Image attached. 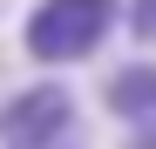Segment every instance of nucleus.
<instances>
[{
    "label": "nucleus",
    "instance_id": "nucleus-1",
    "mask_svg": "<svg viewBox=\"0 0 156 149\" xmlns=\"http://www.w3.org/2000/svg\"><path fill=\"white\" fill-rule=\"evenodd\" d=\"M115 20H122V0H41L20 27V41L41 68H68V61H88L115 34Z\"/></svg>",
    "mask_w": 156,
    "mask_h": 149
},
{
    "label": "nucleus",
    "instance_id": "nucleus-2",
    "mask_svg": "<svg viewBox=\"0 0 156 149\" xmlns=\"http://www.w3.org/2000/svg\"><path fill=\"white\" fill-rule=\"evenodd\" d=\"M75 95L61 81H34V88H14L0 102V149H61L75 136Z\"/></svg>",
    "mask_w": 156,
    "mask_h": 149
},
{
    "label": "nucleus",
    "instance_id": "nucleus-5",
    "mask_svg": "<svg viewBox=\"0 0 156 149\" xmlns=\"http://www.w3.org/2000/svg\"><path fill=\"white\" fill-rule=\"evenodd\" d=\"M129 149H156V129H143V136H136V142H129Z\"/></svg>",
    "mask_w": 156,
    "mask_h": 149
},
{
    "label": "nucleus",
    "instance_id": "nucleus-3",
    "mask_svg": "<svg viewBox=\"0 0 156 149\" xmlns=\"http://www.w3.org/2000/svg\"><path fill=\"white\" fill-rule=\"evenodd\" d=\"M109 115L136 122V129H156V61H129L109 74Z\"/></svg>",
    "mask_w": 156,
    "mask_h": 149
},
{
    "label": "nucleus",
    "instance_id": "nucleus-4",
    "mask_svg": "<svg viewBox=\"0 0 156 149\" xmlns=\"http://www.w3.org/2000/svg\"><path fill=\"white\" fill-rule=\"evenodd\" d=\"M122 20H129V34H136V41H156V0H129Z\"/></svg>",
    "mask_w": 156,
    "mask_h": 149
}]
</instances>
